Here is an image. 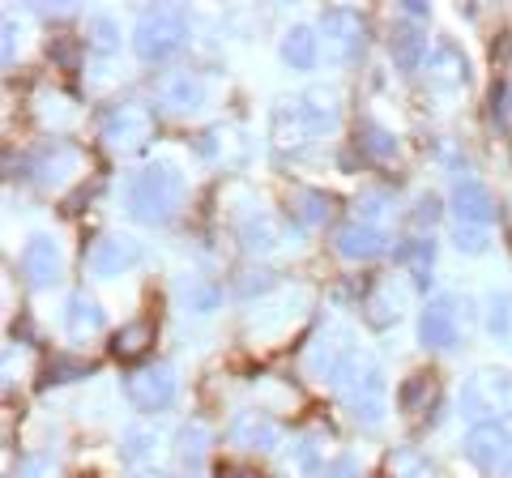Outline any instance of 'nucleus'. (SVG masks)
Returning <instances> with one entry per match:
<instances>
[{
    "mask_svg": "<svg viewBox=\"0 0 512 478\" xmlns=\"http://www.w3.org/2000/svg\"><path fill=\"white\" fill-rule=\"evenodd\" d=\"M231 440L252 453H274L282 440V427L261 410H244V414H235V423H231Z\"/></svg>",
    "mask_w": 512,
    "mask_h": 478,
    "instance_id": "nucleus-14",
    "label": "nucleus"
},
{
    "mask_svg": "<svg viewBox=\"0 0 512 478\" xmlns=\"http://www.w3.org/2000/svg\"><path fill=\"white\" fill-rule=\"evenodd\" d=\"M338 124V94L333 90H308L295 99H282L269 116V137L278 150H303L320 133Z\"/></svg>",
    "mask_w": 512,
    "mask_h": 478,
    "instance_id": "nucleus-1",
    "label": "nucleus"
},
{
    "mask_svg": "<svg viewBox=\"0 0 512 478\" xmlns=\"http://www.w3.org/2000/svg\"><path fill=\"white\" fill-rule=\"evenodd\" d=\"M107 325V316L99 308V299H90L86 291H73L69 304H64V329L73 333V338H94Z\"/></svg>",
    "mask_w": 512,
    "mask_h": 478,
    "instance_id": "nucleus-21",
    "label": "nucleus"
},
{
    "mask_svg": "<svg viewBox=\"0 0 512 478\" xmlns=\"http://www.w3.org/2000/svg\"><path fill=\"white\" fill-rule=\"evenodd\" d=\"M201 154L222 167H239L248 158V141L239 129H231V124H214L210 133H201Z\"/></svg>",
    "mask_w": 512,
    "mask_h": 478,
    "instance_id": "nucleus-18",
    "label": "nucleus"
},
{
    "mask_svg": "<svg viewBox=\"0 0 512 478\" xmlns=\"http://www.w3.org/2000/svg\"><path fill=\"white\" fill-rule=\"evenodd\" d=\"M154 449H158V432H154V427H133V432L124 436V461H128V466L154 461Z\"/></svg>",
    "mask_w": 512,
    "mask_h": 478,
    "instance_id": "nucleus-34",
    "label": "nucleus"
},
{
    "mask_svg": "<svg viewBox=\"0 0 512 478\" xmlns=\"http://www.w3.org/2000/svg\"><path fill=\"white\" fill-rule=\"evenodd\" d=\"M487 329H491V338H500V342L512 338V295L508 291L487 295Z\"/></svg>",
    "mask_w": 512,
    "mask_h": 478,
    "instance_id": "nucleus-31",
    "label": "nucleus"
},
{
    "mask_svg": "<svg viewBox=\"0 0 512 478\" xmlns=\"http://www.w3.org/2000/svg\"><path fill=\"white\" fill-rule=\"evenodd\" d=\"M431 393H436V380H431V376H410L402 385V397H397V402H402L406 414H414V410H419V402H431Z\"/></svg>",
    "mask_w": 512,
    "mask_h": 478,
    "instance_id": "nucleus-37",
    "label": "nucleus"
},
{
    "mask_svg": "<svg viewBox=\"0 0 512 478\" xmlns=\"http://www.w3.org/2000/svg\"><path fill=\"white\" fill-rule=\"evenodd\" d=\"M355 342H350V333H346V325H325L312 338V346H308V355H303V363H308V372L316 376V380H325V385H338V376L346 372V363H350V355H355Z\"/></svg>",
    "mask_w": 512,
    "mask_h": 478,
    "instance_id": "nucleus-8",
    "label": "nucleus"
},
{
    "mask_svg": "<svg viewBox=\"0 0 512 478\" xmlns=\"http://www.w3.org/2000/svg\"><path fill=\"white\" fill-rule=\"evenodd\" d=\"M180 201H184V175L171 163H150L128 180V214L137 222H150V227L171 222Z\"/></svg>",
    "mask_w": 512,
    "mask_h": 478,
    "instance_id": "nucleus-2",
    "label": "nucleus"
},
{
    "mask_svg": "<svg viewBox=\"0 0 512 478\" xmlns=\"http://www.w3.org/2000/svg\"><path fill=\"white\" fill-rule=\"evenodd\" d=\"M389 56H393V65L397 69H419L423 65V56H427V39H423V30L414 26V22H397L389 30Z\"/></svg>",
    "mask_w": 512,
    "mask_h": 478,
    "instance_id": "nucleus-22",
    "label": "nucleus"
},
{
    "mask_svg": "<svg viewBox=\"0 0 512 478\" xmlns=\"http://www.w3.org/2000/svg\"><path fill=\"white\" fill-rule=\"evenodd\" d=\"M192 478H197V474H192Z\"/></svg>",
    "mask_w": 512,
    "mask_h": 478,
    "instance_id": "nucleus-49",
    "label": "nucleus"
},
{
    "mask_svg": "<svg viewBox=\"0 0 512 478\" xmlns=\"http://www.w3.org/2000/svg\"><path fill=\"white\" fill-rule=\"evenodd\" d=\"M205 449H210V427H205V423H188L184 432H180V461L197 470Z\"/></svg>",
    "mask_w": 512,
    "mask_h": 478,
    "instance_id": "nucleus-33",
    "label": "nucleus"
},
{
    "mask_svg": "<svg viewBox=\"0 0 512 478\" xmlns=\"http://www.w3.org/2000/svg\"><path fill=\"white\" fill-rule=\"evenodd\" d=\"M427 77H436V82H444V86H466L470 82V65H466V56H461L453 43H436L427 52Z\"/></svg>",
    "mask_w": 512,
    "mask_h": 478,
    "instance_id": "nucleus-24",
    "label": "nucleus"
},
{
    "mask_svg": "<svg viewBox=\"0 0 512 478\" xmlns=\"http://www.w3.org/2000/svg\"><path fill=\"white\" fill-rule=\"evenodd\" d=\"M359 146L372 154V158H393V154H397L393 133H384L380 124H372V120H363V124H359Z\"/></svg>",
    "mask_w": 512,
    "mask_h": 478,
    "instance_id": "nucleus-35",
    "label": "nucleus"
},
{
    "mask_svg": "<svg viewBox=\"0 0 512 478\" xmlns=\"http://www.w3.org/2000/svg\"><path fill=\"white\" fill-rule=\"evenodd\" d=\"M150 346H154V325L150 321H128L116 338H111V355L124 359V363H133V359L146 355Z\"/></svg>",
    "mask_w": 512,
    "mask_h": 478,
    "instance_id": "nucleus-25",
    "label": "nucleus"
},
{
    "mask_svg": "<svg viewBox=\"0 0 512 478\" xmlns=\"http://www.w3.org/2000/svg\"><path fill=\"white\" fill-rule=\"evenodd\" d=\"M389 478H436V470L427 466V457H419L414 449H393L389 461H384Z\"/></svg>",
    "mask_w": 512,
    "mask_h": 478,
    "instance_id": "nucleus-32",
    "label": "nucleus"
},
{
    "mask_svg": "<svg viewBox=\"0 0 512 478\" xmlns=\"http://www.w3.org/2000/svg\"><path fill=\"white\" fill-rule=\"evenodd\" d=\"M154 94H158V107L163 111H171V116H188V111H197L205 103V82L197 73L180 69V73H167Z\"/></svg>",
    "mask_w": 512,
    "mask_h": 478,
    "instance_id": "nucleus-13",
    "label": "nucleus"
},
{
    "mask_svg": "<svg viewBox=\"0 0 512 478\" xmlns=\"http://www.w3.org/2000/svg\"><path fill=\"white\" fill-rule=\"evenodd\" d=\"M466 457L491 478H512V427L508 423H478L466 436Z\"/></svg>",
    "mask_w": 512,
    "mask_h": 478,
    "instance_id": "nucleus-7",
    "label": "nucleus"
},
{
    "mask_svg": "<svg viewBox=\"0 0 512 478\" xmlns=\"http://www.w3.org/2000/svg\"><path fill=\"white\" fill-rule=\"evenodd\" d=\"M188 39V13L180 5H154L137 18V30H133V47L141 60H167L184 47Z\"/></svg>",
    "mask_w": 512,
    "mask_h": 478,
    "instance_id": "nucleus-4",
    "label": "nucleus"
},
{
    "mask_svg": "<svg viewBox=\"0 0 512 478\" xmlns=\"http://www.w3.org/2000/svg\"><path fill=\"white\" fill-rule=\"evenodd\" d=\"M453 210H457V222L487 227L491 214H495V201H491V193L478 180H457L453 184Z\"/></svg>",
    "mask_w": 512,
    "mask_h": 478,
    "instance_id": "nucleus-19",
    "label": "nucleus"
},
{
    "mask_svg": "<svg viewBox=\"0 0 512 478\" xmlns=\"http://www.w3.org/2000/svg\"><path fill=\"white\" fill-rule=\"evenodd\" d=\"M18 26L13 22H5V65H13V56H18Z\"/></svg>",
    "mask_w": 512,
    "mask_h": 478,
    "instance_id": "nucleus-44",
    "label": "nucleus"
},
{
    "mask_svg": "<svg viewBox=\"0 0 512 478\" xmlns=\"http://www.w3.org/2000/svg\"><path fill=\"white\" fill-rule=\"evenodd\" d=\"M338 393H342V406L350 410V419L363 423V427H380V419H384V372H380L376 355L355 350L346 363V372L338 376Z\"/></svg>",
    "mask_w": 512,
    "mask_h": 478,
    "instance_id": "nucleus-3",
    "label": "nucleus"
},
{
    "mask_svg": "<svg viewBox=\"0 0 512 478\" xmlns=\"http://www.w3.org/2000/svg\"><path fill=\"white\" fill-rule=\"evenodd\" d=\"M154 133V116L141 103H120V107H111L107 111V120H103V141H107V150H116V154H133L141 150L150 141Z\"/></svg>",
    "mask_w": 512,
    "mask_h": 478,
    "instance_id": "nucleus-9",
    "label": "nucleus"
},
{
    "mask_svg": "<svg viewBox=\"0 0 512 478\" xmlns=\"http://www.w3.org/2000/svg\"><path fill=\"white\" fill-rule=\"evenodd\" d=\"M239 244H244L248 252H269V248H278V244H282L278 218L269 214V210L244 214V218H239Z\"/></svg>",
    "mask_w": 512,
    "mask_h": 478,
    "instance_id": "nucleus-23",
    "label": "nucleus"
},
{
    "mask_svg": "<svg viewBox=\"0 0 512 478\" xmlns=\"http://www.w3.org/2000/svg\"><path fill=\"white\" fill-rule=\"evenodd\" d=\"M367 312H372V325L397 321V312H393V304H389V291H376L372 299H367Z\"/></svg>",
    "mask_w": 512,
    "mask_h": 478,
    "instance_id": "nucleus-39",
    "label": "nucleus"
},
{
    "mask_svg": "<svg viewBox=\"0 0 512 478\" xmlns=\"http://www.w3.org/2000/svg\"><path fill=\"white\" fill-rule=\"evenodd\" d=\"M86 265H90L94 278H120V274H128V269L141 265V244L128 239V235H99Z\"/></svg>",
    "mask_w": 512,
    "mask_h": 478,
    "instance_id": "nucleus-11",
    "label": "nucleus"
},
{
    "mask_svg": "<svg viewBox=\"0 0 512 478\" xmlns=\"http://www.w3.org/2000/svg\"><path fill=\"white\" fill-rule=\"evenodd\" d=\"M124 389H128V402H133L137 410H146V414L167 410L175 402V372L167 368V363H150V368L128 372Z\"/></svg>",
    "mask_w": 512,
    "mask_h": 478,
    "instance_id": "nucleus-10",
    "label": "nucleus"
},
{
    "mask_svg": "<svg viewBox=\"0 0 512 478\" xmlns=\"http://www.w3.org/2000/svg\"><path fill=\"white\" fill-rule=\"evenodd\" d=\"M436 218H440V201L436 197H423L419 205H414V222H419V227H431Z\"/></svg>",
    "mask_w": 512,
    "mask_h": 478,
    "instance_id": "nucleus-42",
    "label": "nucleus"
},
{
    "mask_svg": "<svg viewBox=\"0 0 512 478\" xmlns=\"http://www.w3.org/2000/svg\"><path fill=\"white\" fill-rule=\"evenodd\" d=\"M278 52H282V60L291 69H299V73H308L312 65H316V56H320V30H312V26H291L282 35V43H278Z\"/></svg>",
    "mask_w": 512,
    "mask_h": 478,
    "instance_id": "nucleus-20",
    "label": "nucleus"
},
{
    "mask_svg": "<svg viewBox=\"0 0 512 478\" xmlns=\"http://www.w3.org/2000/svg\"><path fill=\"white\" fill-rule=\"evenodd\" d=\"M82 478H90V474H82Z\"/></svg>",
    "mask_w": 512,
    "mask_h": 478,
    "instance_id": "nucleus-48",
    "label": "nucleus"
},
{
    "mask_svg": "<svg viewBox=\"0 0 512 478\" xmlns=\"http://www.w3.org/2000/svg\"><path fill=\"white\" fill-rule=\"evenodd\" d=\"M461 410L483 423H504L512 419V372L504 368H483L466 380L461 389Z\"/></svg>",
    "mask_w": 512,
    "mask_h": 478,
    "instance_id": "nucleus-5",
    "label": "nucleus"
},
{
    "mask_svg": "<svg viewBox=\"0 0 512 478\" xmlns=\"http://www.w3.org/2000/svg\"><path fill=\"white\" fill-rule=\"evenodd\" d=\"M325 478H359V461H355V457H338V461H329Z\"/></svg>",
    "mask_w": 512,
    "mask_h": 478,
    "instance_id": "nucleus-43",
    "label": "nucleus"
},
{
    "mask_svg": "<svg viewBox=\"0 0 512 478\" xmlns=\"http://www.w3.org/2000/svg\"><path fill=\"white\" fill-rule=\"evenodd\" d=\"M269 286H274V274H269V269H248V274H239L235 291L239 295H261V291H269Z\"/></svg>",
    "mask_w": 512,
    "mask_h": 478,
    "instance_id": "nucleus-38",
    "label": "nucleus"
},
{
    "mask_svg": "<svg viewBox=\"0 0 512 478\" xmlns=\"http://www.w3.org/2000/svg\"><path fill=\"white\" fill-rule=\"evenodd\" d=\"M22 274L30 278L35 291H47V286L60 282V274H64V252H60L56 239H47V235L30 239L26 252H22Z\"/></svg>",
    "mask_w": 512,
    "mask_h": 478,
    "instance_id": "nucleus-12",
    "label": "nucleus"
},
{
    "mask_svg": "<svg viewBox=\"0 0 512 478\" xmlns=\"http://www.w3.org/2000/svg\"><path fill=\"white\" fill-rule=\"evenodd\" d=\"M86 43H90L99 56L120 52V22H111L107 13H94V18L86 22Z\"/></svg>",
    "mask_w": 512,
    "mask_h": 478,
    "instance_id": "nucleus-29",
    "label": "nucleus"
},
{
    "mask_svg": "<svg viewBox=\"0 0 512 478\" xmlns=\"http://www.w3.org/2000/svg\"><path fill=\"white\" fill-rule=\"evenodd\" d=\"M508 56H512V39H508Z\"/></svg>",
    "mask_w": 512,
    "mask_h": 478,
    "instance_id": "nucleus-47",
    "label": "nucleus"
},
{
    "mask_svg": "<svg viewBox=\"0 0 512 478\" xmlns=\"http://www.w3.org/2000/svg\"><path fill=\"white\" fill-rule=\"evenodd\" d=\"M218 478H261V474L248 470V466H222V470H218Z\"/></svg>",
    "mask_w": 512,
    "mask_h": 478,
    "instance_id": "nucleus-45",
    "label": "nucleus"
},
{
    "mask_svg": "<svg viewBox=\"0 0 512 478\" xmlns=\"http://www.w3.org/2000/svg\"><path fill=\"white\" fill-rule=\"evenodd\" d=\"M325 449H329V436H325V432H308V436L295 444V470H299V474H308V478L325 474V470H329Z\"/></svg>",
    "mask_w": 512,
    "mask_h": 478,
    "instance_id": "nucleus-27",
    "label": "nucleus"
},
{
    "mask_svg": "<svg viewBox=\"0 0 512 478\" xmlns=\"http://www.w3.org/2000/svg\"><path fill=\"white\" fill-rule=\"evenodd\" d=\"M47 56H52L56 65L73 69V65H77V39H52V47H47Z\"/></svg>",
    "mask_w": 512,
    "mask_h": 478,
    "instance_id": "nucleus-41",
    "label": "nucleus"
},
{
    "mask_svg": "<svg viewBox=\"0 0 512 478\" xmlns=\"http://www.w3.org/2000/svg\"><path fill=\"white\" fill-rule=\"evenodd\" d=\"M73 175H82V150H77V146L52 141V146L35 158V180L43 188H60V184H69Z\"/></svg>",
    "mask_w": 512,
    "mask_h": 478,
    "instance_id": "nucleus-15",
    "label": "nucleus"
},
{
    "mask_svg": "<svg viewBox=\"0 0 512 478\" xmlns=\"http://www.w3.org/2000/svg\"><path fill=\"white\" fill-rule=\"evenodd\" d=\"M397 257H402V265L410 269L419 286L431 282V261H436V244H431V239H410V244L397 252Z\"/></svg>",
    "mask_w": 512,
    "mask_h": 478,
    "instance_id": "nucleus-28",
    "label": "nucleus"
},
{
    "mask_svg": "<svg viewBox=\"0 0 512 478\" xmlns=\"http://www.w3.org/2000/svg\"><path fill=\"white\" fill-rule=\"evenodd\" d=\"M406 18H427V5H423V0H406Z\"/></svg>",
    "mask_w": 512,
    "mask_h": 478,
    "instance_id": "nucleus-46",
    "label": "nucleus"
},
{
    "mask_svg": "<svg viewBox=\"0 0 512 478\" xmlns=\"http://www.w3.org/2000/svg\"><path fill=\"white\" fill-rule=\"evenodd\" d=\"M453 244H457V252H470V257H478V252H487L491 235H487V227H474V222H457Z\"/></svg>",
    "mask_w": 512,
    "mask_h": 478,
    "instance_id": "nucleus-36",
    "label": "nucleus"
},
{
    "mask_svg": "<svg viewBox=\"0 0 512 478\" xmlns=\"http://www.w3.org/2000/svg\"><path fill=\"white\" fill-rule=\"evenodd\" d=\"M419 342L431 350H448L457 342V312L453 299H431L427 312L419 316Z\"/></svg>",
    "mask_w": 512,
    "mask_h": 478,
    "instance_id": "nucleus-16",
    "label": "nucleus"
},
{
    "mask_svg": "<svg viewBox=\"0 0 512 478\" xmlns=\"http://www.w3.org/2000/svg\"><path fill=\"white\" fill-rule=\"evenodd\" d=\"M367 43V26L355 9H329L320 18V52L329 65H350Z\"/></svg>",
    "mask_w": 512,
    "mask_h": 478,
    "instance_id": "nucleus-6",
    "label": "nucleus"
},
{
    "mask_svg": "<svg viewBox=\"0 0 512 478\" xmlns=\"http://www.w3.org/2000/svg\"><path fill=\"white\" fill-rule=\"evenodd\" d=\"M56 474V461L52 457H26L18 466V478H52Z\"/></svg>",
    "mask_w": 512,
    "mask_h": 478,
    "instance_id": "nucleus-40",
    "label": "nucleus"
},
{
    "mask_svg": "<svg viewBox=\"0 0 512 478\" xmlns=\"http://www.w3.org/2000/svg\"><path fill=\"white\" fill-rule=\"evenodd\" d=\"M329 197L316 193V188H295L291 197H286V210H291V218L299 222V227H316V222L329 218Z\"/></svg>",
    "mask_w": 512,
    "mask_h": 478,
    "instance_id": "nucleus-26",
    "label": "nucleus"
},
{
    "mask_svg": "<svg viewBox=\"0 0 512 478\" xmlns=\"http://www.w3.org/2000/svg\"><path fill=\"white\" fill-rule=\"evenodd\" d=\"M389 248V235H384L376 222H346L338 231V252L346 261H372Z\"/></svg>",
    "mask_w": 512,
    "mask_h": 478,
    "instance_id": "nucleus-17",
    "label": "nucleus"
},
{
    "mask_svg": "<svg viewBox=\"0 0 512 478\" xmlns=\"http://www.w3.org/2000/svg\"><path fill=\"white\" fill-rule=\"evenodd\" d=\"M94 372V363H82V359H69V355H56L52 363L43 368V376H39V385L47 389V385H69V380H86Z\"/></svg>",
    "mask_w": 512,
    "mask_h": 478,
    "instance_id": "nucleus-30",
    "label": "nucleus"
}]
</instances>
